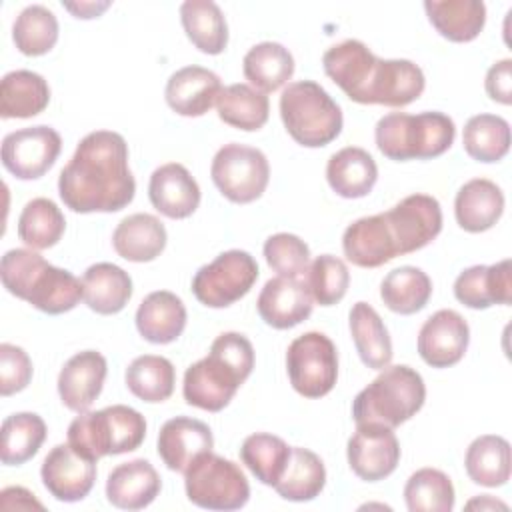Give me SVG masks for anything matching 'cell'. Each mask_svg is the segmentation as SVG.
I'll return each mask as SVG.
<instances>
[{"mask_svg": "<svg viewBox=\"0 0 512 512\" xmlns=\"http://www.w3.org/2000/svg\"><path fill=\"white\" fill-rule=\"evenodd\" d=\"M58 194L64 206L78 214L126 208L134 200L136 180L128 166V144L122 134L112 130L86 134L60 170Z\"/></svg>", "mask_w": 512, "mask_h": 512, "instance_id": "1", "label": "cell"}, {"mask_svg": "<svg viewBox=\"0 0 512 512\" xmlns=\"http://www.w3.org/2000/svg\"><path fill=\"white\" fill-rule=\"evenodd\" d=\"M326 76L358 104L402 108L418 100L426 78L418 64L404 58L384 60L360 40H344L322 56Z\"/></svg>", "mask_w": 512, "mask_h": 512, "instance_id": "2", "label": "cell"}, {"mask_svg": "<svg viewBox=\"0 0 512 512\" xmlns=\"http://www.w3.org/2000/svg\"><path fill=\"white\" fill-rule=\"evenodd\" d=\"M254 368V346L240 332L220 334L208 356L184 372L182 394L186 404L206 412L224 410Z\"/></svg>", "mask_w": 512, "mask_h": 512, "instance_id": "3", "label": "cell"}, {"mask_svg": "<svg viewBox=\"0 0 512 512\" xmlns=\"http://www.w3.org/2000/svg\"><path fill=\"white\" fill-rule=\"evenodd\" d=\"M0 276L4 288L44 314L70 312L84 300L82 280L64 268L46 262L32 248H14L2 256Z\"/></svg>", "mask_w": 512, "mask_h": 512, "instance_id": "4", "label": "cell"}, {"mask_svg": "<svg viewBox=\"0 0 512 512\" xmlns=\"http://www.w3.org/2000/svg\"><path fill=\"white\" fill-rule=\"evenodd\" d=\"M454 120L442 112H390L376 122L378 150L394 162L430 160L442 156L454 142Z\"/></svg>", "mask_w": 512, "mask_h": 512, "instance_id": "5", "label": "cell"}, {"mask_svg": "<svg viewBox=\"0 0 512 512\" xmlns=\"http://www.w3.org/2000/svg\"><path fill=\"white\" fill-rule=\"evenodd\" d=\"M426 400V386L414 368L406 364L386 366L362 388L352 402V416L358 424H382L396 428L410 420Z\"/></svg>", "mask_w": 512, "mask_h": 512, "instance_id": "6", "label": "cell"}, {"mask_svg": "<svg viewBox=\"0 0 512 512\" xmlns=\"http://www.w3.org/2000/svg\"><path fill=\"white\" fill-rule=\"evenodd\" d=\"M144 436V416L124 404L80 412L68 426V444L92 462H98L102 456L132 452L144 442Z\"/></svg>", "mask_w": 512, "mask_h": 512, "instance_id": "7", "label": "cell"}, {"mask_svg": "<svg viewBox=\"0 0 512 512\" xmlns=\"http://www.w3.org/2000/svg\"><path fill=\"white\" fill-rule=\"evenodd\" d=\"M280 118L290 138L304 148H322L342 132V108L314 80L290 82L280 96Z\"/></svg>", "mask_w": 512, "mask_h": 512, "instance_id": "8", "label": "cell"}, {"mask_svg": "<svg viewBox=\"0 0 512 512\" xmlns=\"http://www.w3.org/2000/svg\"><path fill=\"white\" fill-rule=\"evenodd\" d=\"M186 496L206 510H238L250 498V484L232 460L218 454H200L184 472Z\"/></svg>", "mask_w": 512, "mask_h": 512, "instance_id": "9", "label": "cell"}, {"mask_svg": "<svg viewBox=\"0 0 512 512\" xmlns=\"http://www.w3.org/2000/svg\"><path fill=\"white\" fill-rule=\"evenodd\" d=\"M210 176L226 200L250 204L264 194L270 180V164L262 150L230 142L214 154Z\"/></svg>", "mask_w": 512, "mask_h": 512, "instance_id": "10", "label": "cell"}, {"mask_svg": "<svg viewBox=\"0 0 512 512\" xmlns=\"http://www.w3.org/2000/svg\"><path fill=\"white\" fill-rule=\"evenodd\" d=\"M286 372L292 388L304 398H322L336 386L338 352L322 332L294 338L286 350Z\"/></svg>", "mask_w": 512, "mask_h": 512, "instance_id": "11", "label": "cell"}, {"mask_svg": "<svg viewBox=\"0 0 512 512\" xmlns=\"http://www.w3.org/2000/svg\"><path fill=\"white\" fill-rule=\"evenodd\" d=\"M258 280V262L244 250H226L198 268L192 278L196 300L208 308H226L244 298Z\"/></svg>", "mask_w": 512, "mask_h": 512, "instance_id": "12", "label": "cell"}, {"mask_svg": "<svg viewBox=\"0 0 512 512\" xmlns=\"http://www.w3.org/2000/svg\"><path fill=\"white\" fill-rule=\"evenodd\" d=\"M62 150V138L52 126L20 128L2 140V166L18 180H36L44 176Z\"/></svg>", "mask_w": 512, "mask_h": 512, "instance_id": "13", "label": "cell"}, {"mask_svg": "<svg viewBox=\"0 0 512 512\" xmlns=\"http://www.w3.org/2000/svg\"><path fill=\"white\" fill-rule=\"evenodd\" d=\"M398 256L428 246L442 230V208L434 196L410 194L382 212Z\"/></svg>", "mask_w": 512, "mask_h": 512, "instance_id": "14", "label": "cell"}, {"mask_svg": "<svg viewBox=\"0 0 512 512\" xmlns=\"http://www.w3.org/2000/svg\"><path fill=\"white\" fill-rule=\"evenodd\" d=\"M350 470L366 482L388 478L400 462V444L394 428L382 424H358L346 446Z\"/></svg>", "mask_w": 512, "mask_h": 512, "instance_id": "15", "label": "cell"}, {"mask_svg": "<svg viewBox=\"0 0 512 512\" xmlns=\"http://www.w3.org/2000/svg\"><path fill=\"white\" fill-rule=\"evenodd\" d=\"M470 328L456 310L434 312L418 332V354L432 368H450L458 364L468 348Z\"/></svg>", "mask_w": 512, "mask_h": 512, "instance_id": "16", "label": "cell"}, {"mask_svg": "<svg viewBox=\"0 0 512 512\" xmlns=\"http://www.w3.org/2000/svg\"><path fill=\"white\" fill-rule=\"evenodd\" d=\"M42 484L60 502L86 498L96 482V462L80 456L68 442L54 446L40 468Z\"/></svg>", "mask_w": 512, "mask_h": 512, "instance_id": "17", "label": "cell"}, {"mask_svg": "<svg viewBox=\"0 0 512 512\" xmlns=\"http://www.w3.org/2000/svg\"><path fill=\"white\" fill-rule=\"evenodd\" d=\"M256 308L268 326L276 330H288L312 314L314 300L306 282H300L298 278L276 276L270 278L260 290Z\"/></svg>", "mask_w": 512, "mask_h": 512, "instance_id": "18", "label": "cell"}, {"mask_svg": "<svg viewBox=\"0 0 512 512\" xmlns=\"http://www.w3.org/2000/svg\"><path fill=\"white\" fill-rule=\"evenodd\" d=\"M148 198L152 206L166 218L184 220L200 206V186L186 166L168 162L158 166L148 182Z\"/></svg>", "mask_w": 512, "mask_h": 512, "instance_id": "19", "label": "cell"}, {"mask_svg": "<svg viewBox=\"0 0 512 512\" xmlns=\"http://www.w3.org/2000/svg\"><path fill=\"white\" fill-rule=\"evenodd\" d=\"M108 374L106 358L96 350H82L68 358L58 374V394L72 412H86L100 396Z\"/></svg>", "mask_w": 512, "mask_h": 512, "instance_id": "20", "label": "cell"}, {"mask_svg": "<svg viewBox=\"0 0 512 512\" xmlns=\"http://www.w3.org/2000/svg\"><path fill=\"white\" fill-rule=\"evenodd\" d=\"M156 448L168 470L184 474L200 454L214 448V436L208 424L202 420L176 416L162 424Z\"/></svg>", "mask_w": 512, "mask_h": 512, "instance_id": "21", "label": "cell"}, {"mask_svg": "<svg viewBox=\"0 0 512 512\" xmlns=\"http://www.w3.org/2000/svg\"><path fill=\"white\" fill-rule=\"evenodd\" d=\"M454 296L474 310L494 304L508 306L512 302V262L506 258L490 266L476 264L462 270L454 282Z\"/></svg>", "mask_w": 512, "mask_h": 512, "instance_id": "22", "label": "cell"}, {"mask_svg": "<svg viewBox=\"0 0 512 512\" xmlns=\"http://www.w3.org/2000/svg\"><path fill=\"white\" fill-rule=\"evenodd\" d=\"M220 92V76L208 68L192 64L176 70L168 78L164 98L176 114L186 118H198L216 104Z\"/></svg>", "mask_w": 512, "mask_h": 512, "instance_id": "23", "label": "cell"}, {"mask_svg": "<svg viewBox=\"0 0 512 512\" xmlns=\"http://www.w3.org/2000/svg\"><path fill=\"white\" fill-rule=\"evenodd\" d=\"M160 488L162 480L156 468L148 460L136 458L118 464L108 474L106 498L116 508L142 510L156 500Z\"/></svg>", "mask_w": 512, "mask_h": 512, "instance_id": "24", "label": "cell"}, {"mask_svg": "<svg viewBox=\"0 0 512 512\" xmlns=\"http://www.w3.org/2000/svg\"><path fill=\"white\" fill-rule=\"evenodd\" d=\"M342 250L346 260L360 268H378L398 256L382 212L352 222L342 234Z\"/></svg>", "mask_w": 512, "mask_h": 512, "instance_id": "25", "label": "cell"}, {"mask_svg": "<svg viewBox=\"0 0 512 512\" xmlns=\"http://www.w3.org/2000/svg\"><path fill=\"white\" fill-rule=\"evenodd\" d=\"M504 212V194L488 178L468 180L454 198V216L462 230L478 234L490 230Z\"/></svg>", "mask_w": 512, "mask_h": 512, "instance_id": "26", "label": "cell"}, {"mask_svg": "<svg viewBox=\"0 0 512 512\" xmlns=\"http://www.w3.org/2000/svg\"><path fill=\"white\" fill-rule=\"evenodd\" d=\"M136 328L152 344H170L186 328V306L170 290L150 292L136 310Z\"/></svg>", "mask_w": 512, "mask_h": 512, "instance_id": "27", "label": "cell"}, {"mask_svg": "<svg viewBox=\"0 0 512 512\" xmlns=\"http://www.w3.org/2000/svg\"><path fill=\"white\" fill-rule=\"evenodd\" d=\"M164 224L146 212L130 214L112 232V246L116 254L128 262H152L166 248Z\"/></svg>", "mask_w": 512, "mask_h": 512, "instance_id": "28", "label": "cell"}, {"mask_svg": "<svg viewBox=\"0 0 512 512\" xmlns=\"http://www.w3.org/2000/svg\"><path fill=\"white\" fill-rule=\"evenodd\" d=\"M326 180L342 198H364L378 180L374 158L358 146H346L330 156L326 164Z\"/></svg>", "mask_w": 512, "mask_h": 512, "instance_id": "29", "label": "cell"}, {"mask_svg": "<svg viewBox=\"0 0 512 512\" xmlns=\"http://www.w3.org/2000/svg\"><path fill=\"white\" fill-rule=\"evenodd\" d=\"M82 292L86 306L96 314H118L132 298V278L112 262H98L84 272Z\"/></svg>", "mask_w": 512, "mask_h": 512, "instance_id": "30", "label": "cell"}, {"mask_svg": "<svg viewBox=\"0 0 512 512\" xmlns=\"http://www.w3.org/2000/svg\"><path fill=\"white\" fill-rule=\"evenodd\" d=\"M424 10L436 32L450 42H472L486 24L480 0H426Z\"/></svg>", "mask_w": 512, "mask_h": 512, "instance_id": "31", "label": "cell"}, {"mask_svg": "<svg viewBox=\"0 0 512 512\" xmlns=\"http://www.w3.org/2000/svg\"><path fill=\"white\" fill-rule=\"evenodd\" d=\"M350 334L364 366L382 370L392 362V340L380 314L368 302H356L348 314Z\"/></svg>", "mask_w": 512, "mask_h": 512, "instance_id": "32", "label": "cell"}, {"mask_svg": "<svg viewBox=\"0 0 512 512\" xmlns=\"http://www.w3.org/2000/svg\"><path fill=\"white\" fill-rule=\"evenodd\" d=\"M50 102V86L38 72L12 70L0 82V116L32 118L46 110Z\"/></svg>", "mask_w": 512, "mask_h": 512, "instance_id": "33", "label": "cell"}, {"mask_svg": "<svg viewBox=\"0 0 512 512\" xmlns=\"http://www.w3.org/2000/svg\"><path fill=\"white\" fill-rule=\"evenodd\" d=\"M466 474L474 484L486 488L504 486L510 480V442L498 434H484L472 440L464 458Z\"/></svg>", "mask_w": 512, "mask_h": 512, "instance_id": "34", "label": "cell"}, {"mask_svg": "<svg viewBox=\"0 0 512 512\" xmlns=\"http://www.w3.org/2000/svg\"><path fill=\"white\" fill-rule=\"evenodd\" d=\"M180 20L188 40L204 54H222L228 46V24L220 6L212 0H186Z\"/></svg>", "mask_w": 512, "mask_h": 512, "instance_id": "35", "label": "cell"}, {"mask_svg": "<svg viewBox=\"0 0 512 512\" xmlns=\"http://www.w3.org/2000/svg\"><path fill=\"white\" fill-rule=\"evenodd\" d=\"M242 72L256 90L274 92L292 78L294 56L278 42H260L246 52Z\"/></svg>", "mask_w": 512, "mask_h": 512, "instance_id": "36", "label": "cell"}, {"mask_svg": "<svg viewBox=\"0 0 512 512\" xmlns=\"http://www.w3.org/2000/svg\"><path fill=\"white\" fill-rule=\"evenodd\" d=\"M216 110L224 124L244 132H256L268 122L270 102L264 92L240 82L222 88Z\"/></svg>", "mask_w": 512, "mask_h": 512, "instance_id": "37", "label": "cell"}, {"mask_svg": "<svg viewBox=\"0 0 512 512\" xmlns=\"http://www.w3.org/2000/svg\"><path fill=\"white\" fill-rule=\"evenodd\" d=\"M326 484V468L318 454L308 448L294 446L286 464L282 478L276 482L274 490L278 496L290 502L314 500Z\"/></svg>", "mask_w": 512, "mask_h": 512, "instance_id": "38", "label": "cell"}, {"mask_svg": "<svg viewBox=\"0 0 512 512\" xmlns=\"http://www.w3.org/2000/svg\"><path fill=\"white\" fill-rule=\"evenodd\" d=\"M432 296V280L422 268L400 266L390 270L380 284V298L388 310L410 316L420 312Z\"/></svg>", "mask_w": 512, "mask_h": 512, "instance_id": "39", "label": "cell"}, {"mask_svg": "<svg viewBox=\"0 0 512 512\" xmlns=\"http://www.w3.org/2000/svg\"><path fill=\"white\" fill-rule=\"evenodd\" d=\"M126 388L142 402H164L172 396L176 384L174 364L156 354H144L134 358L124 374Z\"/></svg>", "mask_w": 512, "mask_h": 512, "instance_id": "40", "label": "cell"}, {"mask_svg": "<svg viewBox=\"0 0 512 512\" xmlns=\"http://www.w3.org/2000/svg\"><path fill=\"white\" fill-rule=\"evenodd\" d=\"M462 144L476 162H500L510 150V124L496 114H476L464 126Z\"/></svg>", "mask_w": 512, "mask_h": 512, "instance_id": "41", "label": "cell"}, {"mask_svg": "<svg viewBox=\"0 0 512 512\" xmlns=\"http://www.w3.org/2000/svg\"><path fill=\"white\" fill-rule=\"evenodd\" d=\"M292 446H288L280 436L268 432H256L244 438L240 446V460L246 468L266 486H276L282 478Z\"/></svg>", "mask_w": 512, "mask_h": 512, "instance_id": "42", "label": "cell"}, {"mask_svg": "<svg viewBox=\"0 0 512 512\" xmlns=\"http://www.w3.org/2000/svg\"><path fill=\"white\" fill-rule=\"evenodd\" d=\"M46 440V422L34 412H16L2 422L0 460L6 466H20L40 450Z\"/></svg>", "mask_w": 512, "mask_h": 512, "instance_id": "43", "label": "cell"}, {"mask_svg": "<svg viewBox=\"0 0 512 512\" xmlns=\"http://www.w3.org/2000/svg\"><path fill=\"white\" fill-rule=\"evenodd\" d=\"M64 230V214L50 198H32L20 212L18 238L32 250L52 248L60 242Z\"/></svg>", "mask_w": 512, "mask_h": 512, "instance_id": "44", "label": "cell"}, {"mask_svg": "<svg viewBox=\"0 0 512 512\" xmlns=\"http://www.w3.org/2000/svg\"><path fill=\"white\" fill-rule=\"evenodd\" d=\"M12 40L24 56H44L58 42V20L42 4L26 6L14 20Z\"/></svg>", "mask_w": 512, "mask_h": 512, "instance_id": "45", "label": "cell"}, {"mask_svg": "<svg viewBox=\"0 0 512 512\" xmlns=\"http://www.w3.org/2000/svg\"><path fill=\"white\" fill-rule=\"evenodd\" d=\"M404 500L410 512H450L456 494L452 480L442 470L420 468L408 478Z\"/></svg>", "mask_w": 512, "mask_h": 512, "instance_id": "46", "label": "cell"}, {"mask_svg": "<svg viewBox=\"0 0 512 512\" xmlns=\"http://www.w3.org/2000/svg\"><path fill=\"white\" fill-rule=\"evenodd\" d=\"M350 272L344 260L332 254H320L306 270V286L312 300L320 306L338 304L348 290Z\"/></svg>", "mask_w": 512, "mask_h": 512, "instance_id": "47", "label": "cell"}, {"mask_svg": "<svg viewBox=\"0 0 512 512\" xmlns=\"http://www.w3.org/2000/svg\"><path fill=\"white\" fill-rule=\"evenodd\" d=\"M264 258L278 276L298 278L310 266V248L300 236L278 232L264 242Z\"/></svg>", "mask_w": 512, "mask_h": 512, "instance_id": "48", "label": "cell"}, {"mask_svg": "<svg viewBox=\"0 0 512 512\" xmlns=\"http://www.w3.org/2000/svg\"><path fill=\"white\" fill-rule=\"evenodd\" d=\"M32 380V360L24 348L2 342L0 344V394L12 396L22 392Z\"/></svg>", "mask_w": 512, "mask_h": 512, "instance_id": "49", "label": "cell"}, {"mask_svg": "<svg viewBox=\"0 0 512 512\" xmlns=\"http://www.w3.org/2000/svg\"><path fill=\"white\" fill-rule=\"evenodd\" d=\"M484 88L490 100L504 106L512 104V60L510 58L498 60L488 68Z\"/></svg>", "mask_w": 512, "mask_h": 512, "instance_id": "50", "label": "cell"}, {"mask_svg": "<svg viewBox=\"0 0 512 512\" xmlns=\"http://www.w3.org/2000/svg\"><path fill=\"white\" fill-rule=\"evenodd\" d=\"M0 506L2 510H28L38 508L44 510V504L34 498V494L22 486H10L0 492Z\"/></svg>", "mask_w": 512, "mask_h": 512, "instance_id": "51", "label": "cell"}, {"mask_svg": "<svg viewBox=\"0 0 512 512\" xmlns=\"http://www.w3.org/2000/svg\"><path fill=\"white\" fill-rule=\"evenodd\" d=\"M62 6L76 18L90 20L98 18L106 8H110V2H62Z\"/></svg>", "mask_w": 512, "mask_h": 512, "instance_id": "52", "label": "cell"}, {"mask_svg": "<svg viewBox=\"0 0 512 512\" xmlns=\"http://www.w3.org/2000/svg\"><path fill=\"white\" fill-rule=\"evenodd\" d=\"M466 508H480V510H484V508H502V510H506L508 506H506L504 502H500V500H494L492 496L484 494V496H480V498H474V500H470V502L466 504Z\"/></svg>", "mask_w": 512, "mask_h": 512, "instance_id": "53", "label": "cell"}]
</instances>
